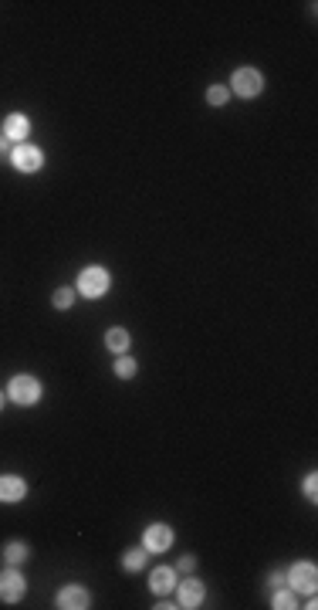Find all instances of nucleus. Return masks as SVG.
I'll return each mask as SVG.
<instances>
[{"label": "nucleus", "mask_w": 318, "mask_h": 610, "mask_svg": "<svg viewBox=\"0 0 318 610\" xmlns=\"http://www.w3.org/2000/svg\"><path fill=\"white\" fill-rule=\"evenodd\" d=\"M109 285H112V278H109L105 268H85L78 275V288L85 298H102L109 292Z\"/></svg>", "instance_id": "f257e3e1"}, {"label": "nucleus", "mask_w": 318, "mask_h": 610, "mask_svg": "<svg viewBox=\"0 0 318 610\" xmlns=\"http://www.w3.org/2000/svg\"><path fill=\"white\" fill-rule=\"evenodd\" d=\"M7 394H10V400H14V404H21V407L38 404V400H41V383L34 380V376H14Z\"/></svg>", "instance_id": "f03ea898"}, {"label": "nucleus", "mask_w": 318, "mask_h": 610, "mask_svg": "<svg viewBox=\"0 0 318 610\" xmlns=\"http://www.w3.org/2000/svg\"><path fill=\"white\" fill-rule=\"evenodd\" d=\"M231 88L237 92L240 99H254V95L264 88V79H261V72H254V68H240V72H234Z\"/></svg>", "instance_id": "7ed1b4c3"}, {"label": "nucleus", "mask_w": 318, "mask_h": 610, "mask_svg": "<svg viewBox=\"0 0 318 610\" xmlns=\"http://www.w3.org/2000/svg\"><path fill=\"white\" fill-rule=\"evenodd\" d=\"M291 590L295 593H315L318 587V569L315 563H298V567H291Z\"/></svg>", "instance_id": "20e7f679"}, {"label": "nucleus", "mask_w": 318, "mask_h": 610, "mask_svg": "<svg viewBox=\"0 0 318 610\" xmlns=\"http://www.w3.org/2000/svg\"><path fill=\"white\" fill-rule=\"evenodd\" d=\"M24 590H28V583H24V576H21L17 569L0 573V600H3V604H17V600L24 597Z\"/></svg>", "instance_id": "39448f33"}, {"label": "nucleus", "mask_w": 318, "mask_h": 610, "mask_svg": "<svg viewBox=\"0 0 318 610\" xmlns=\"http://www.w3.org/2000/svg\"><path fill=\"white\" fill-rule=\"evenodd\" d=\"M10 160H14V170H21V173H38L44 156H41V150L28 146V143H21V146L10 153Z\"/></svg>", "instance_id": "423d86ee"}, {"label": "nucleus", "mask_w": 318, "mask_h": 610, "mask_svg": "<svg viewBox=\"0 0 318 610\" xmlns=\"http://www.w3.org/2000/svg\"><path fill=\"white\" fill-rule=\"evenodd\" d=\"M142 542H146V553H166V549L173 546V529L156 522V526L146 529V539H142Z\"/></svg>", "instance_id": "0eeeda50"}, {"label": "nucleus", "mask_w": 318, "mask_h": 610, "mask_svg": "<svg viewBox=\"0 0 318 610\" xmlns=\"http://www.w3.org/2000/svg\"><path fill=\"white\" fill-rule=\"evenodd\" d=\"M24 495H28L24 478H17V475H0V502H21Z\"/></svg>", "instance_id": "6e6552de"}, {"label": "nucleus", "mask_w": 318, "mask_h": 610, "mask_svg": "<svg viewBox=\"0 0 318 610\" xmlns=\"http://www.w3.org/2000/svg\"><path fill=\"white\" fill-rule=\"evenodd\" d=\"M58 607L85 610V607H88V590H81V587H65V590L58 593Z\"/></svg>", "instance_id": "1a4fd4ad"}, {"label": "nucleus", "mask_w": 318, "mask_h": 610, "mask_svg": "<svg viewBox=\"0 0 318 610\" xmlns=\"http://www.w3.org/2000/svg\"><path fill=\"white\" fill-rule=\"evenodd\" d=\"M149 587H153V593L166 597V593L176 587V573H173V569H166V567L153 569V576H149Z\"/></svg>", "instance_id": "9d476101"}, {"label": "nucleus", "mask_w": 318, "mask_h": 610, "mask_svg": "<svg viewBox=\"0 0 318 610\" xmlns=\"http://www.w3.org/2000/svg\"><path fill=\"white\" fill-rule=\"evenodd\" d=\"M28 132H31L28 116H21V112L7 116V122H3V136H7V139H28Z\"/></svg>", "instance_id": "9b49d317"}, {"label": "nucleus", "mask_w": 318, "mask_h": 610, "mask_svg": "<svg viewBox=\"0 0 318 610\" xmlns=\"http://www.w3.org/2000/svg\"><path fill=\"white\" fill-rule=\"evenodd\" d=\"M203 604V583L200 580H187L180 587V607H200Z\"/></svg>", "instance_id": "f8f14e48"}, {"label": "nucleus", "mask_w": 318, "mask_h": 610, "mask_svg": "<svg viewBox=\"0 0 318 610\" xmlns=\"http://www.w3.org/2000/svg\"><path fill=\"white\" fill-rule=\"evenodd\" d=\"M105 346H109L112 353H125V349H129V332H125V329H109V332H105Z\"/></svg>", "instance_id": "ddd939ff"}, {"label": "nucleus", "mask_w": 318, "mask_h": 610, "mask_svg": "<svg viewBox=\"0 0 318 610\" xmlns=\"http://www.w3.org/2000/svg\"><path fill=\"white\" fill-rule=\"evenodd\" d=\"M3 556H7V563H10V567H17V563H24V560H28V546H24V542H10V546L3 549Z\"/></svg>", "instance_id": "4468645a"}, {"label": "nucleus", "mask_w": 318, "mask_h": 610, "mask_svg": "<svg viewBox=\"0 0 318 610\" xmlns=\"http://www.w3.org/2000/svg\"><path fill=\"white\" fill-rule=\"evenodd\" d=\"M122 567L129 569V573L142 569L146 567V549H132V553H125V556H122Z\"/></svg>", "instance_id": "2eb2a0df"}, {"label": "nucleus", "mask_w": 318, "mask_h": 610, "mask_svg": "<svg viewBox=\"0 0 318 610\" xmlns=\"http://www.w3.org/2000/svg\"><path fill=\"white\" fill-rule=\"evenodd\" d=\"M227 99H231V88H224V85H210L206 88V102L210 105H224Z\"/></svg>", "instance_id": "dca6fc26"}, {"label": "nucleus", "mask_w": 318, "mask_h": 610, "mask_svg": "<svg viewBox=\"0 0 318 610\" xmlns=\"http://www.w3.org/2000/svg\"><path fill=\"white\" fill-rule=\"evenodd\" d=\"M51 302H54V309H72V302H75V292H72V288H58V292L51 295Z\"/></svg>", "instance_id": "f3484780"}, {"label": "nucleus", "mask_w": 318, "mask_h": 610, "mask_svg": "<svg viewBox=\"0 0 318 610\" xmlns=\"http://www.w3.org/2000/svg\"><path fill=\"white\" fill-rule=\"evenodd\" d=\"M136 360H129V356H122V360H116V376H122V380H129V376H136Z\"/></svg>", "instance_id": "a211bd4d"}, {"label": "nucleus", "mask_w": 318, "mask_h": 610, "mask_svg": "<svg viewBox=\"0 0 318 610\" xmlns=\"http://www.w3.org/2000/svg\"><path fill=\"white\" fill-rule=\"evenodd\" d=\"M275 607H278V610H291V607H298V604H295V593H291V590H281L278 597H275Z\"/></svg>", "instance_id": "6ab92c4d"}, {"label": "nucleus", "mask_w": 318, "mask_h": 610, "mask_svg": "<svg viewBox=\"0 0 318 610\" xmlns=\"http://www.w3.org/2000/svg\"><path fill=\"white\" fill-rule=\"evenodd\" d=\"M315 491H318V478H315V475H308V478H305V495H308V498H315Z\"/></svg>", "instance_id": "aec40b11"}, {"label": "nucleus", "mask_w": 318, "mask_h": 610, "mask_svg": "<svg viewBox=\"0 0 318 610\" xmlns=\"http://www.w3.org/2000/svg\"><path fill=\"white\" fill-rule=\"evenodd\" d=\"M193 567H197V560H193V556H183V560H180V569H183V573H190Z\"/></svg>", "instance_id": "412c9836"}, {"label": "nucleus", "mask_w": 318, "mask_h": 610, "mask_svg": "<svg viewBox=\"0 0 318 610\" xmlns=\"http://www.w3.org/2000/svg\"><path fill=\"white\" fill-rule=\"evenodd\" d=\"M3 150H7V136H0V153H3Z\"/></svg>", "instance_id": "4be33fe9"}, {"label": "nucleus", "mask_w": 318, "mask_h": 610, "mask_svg": "<svg viewBox=\"0 0 318 610\" xmlns=\"http://www.w3.org/2000/svg\"><path fill=\"white\" fill-rule=\"evenodd\" d=\"M0 410H3V394H0Z\"/></svg>", "instance_id": "5701e85b"}]
</instances>
